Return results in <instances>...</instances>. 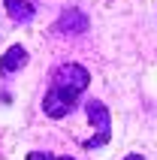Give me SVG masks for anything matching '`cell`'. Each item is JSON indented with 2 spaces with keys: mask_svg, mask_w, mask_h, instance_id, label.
<instances>
[{
  "mask_svg": "<svg viewBox=\"0 0 157 160\" xmlns=\"http://www.w3.org/2000/svg\"><path fill=\"white\" fill-rule=\"evenodd\" d=\"M3 6H6V15L18 24H27L30 18H33V3H27V0H3Z\"/></svg>",
  "mask_w": 157,
  "mask_h": 160,
  "instance_id": "cell-5",
  "label": "cell"
},
{
  "mask_svg": "<svg viewBox=\"0 0 157 160\" xmlns=\"http://www.w3.org/2000/svg\"><path fill=\"white\" fill-rule=\"evenodd\" d=\"M88 85H91L88 67H82V63H61L52 72V85H48V91L43 97V112L48 118H54V121L67 118L76 109L78 97L88 91Z\"/></svg>",
  "mask_w": 157,
  "mask_h": 160,
  "instance_id": "cell-1",
  "label": "cell"
},
{
  "mask_svg": "<svg viewBox=\"0 0 157 160\" xmlns=\"http://www.w3.org/2000/svg\"><path fill=\"white\" fill-rule=\"evenodd\" d=\"M85 115H88V121H91V127H94V136L85 139L82 148H85V151H97V148L109 145V139H112V115H109V106L100 103V100H88L85 103Z\"/></svg>",
  "mask_w": 157,
  "mask_h": 160,
  "instance_id": "cell-2",
  "label": "cell"
},
{
  "mask_svg": "<svg viewBox=\"0 0 157 160\" xmlns=\"http://www.w3.org/2000/svg\"><path fill=\"white\" fill-rule=\"evenodd\" d=\"M124 160H145V157H142V154H136V151H133V154H127V157H124Z\"/></svg>",
  "mask_w": 157,
  "mask_h": 160,
  "instance_id": "cell-7",
  "label": "cell"
},
{
  "mask_svg": "<svg viewBox=\"0 0 157 160\" xmlns=\"http://www.w3.org/2000/svg\"><path fill=\"white\" fill-rule=\"evenodd\" d=\"M27 160H76V157H67V154H48V151H30Z\"/></svg>",
  "mask_w": 157,
  "mask_h": 160,
  "instance_id": "cell-6",
  "label": "cell"
},
{
  "mask_svg": "<svg viewBox=\"0 0 157 160\" xmlns=\"http://www.w3.org/2000/svg\"><path fill=\"white\" fill-rule=\"evenodd\" d=\"M88 30V15L76 6H67L61 12V18L52 24V33H63V36H76V33H85Z\"/></svg>",
  "mask_w": 157,
  "mask_h": 160,
  "instance_id": "cell-3",
  "label": "cell"
},
{
  "mask_svg": "<svg viewBox=\"0 0 157 160\" xmlns=\"http://www.w3.org/2000/svg\"><path fill=\"white\" fill-rule=\"evenodd\" d=\"M27 67V52L24 45H9L6 52H3V58H0V72L3 76H9V72H18Z\"/></svg>",
  "mask_w": 157,
  "mask_h": 160,
  "instance_id": "cell-4",
  "label": "cell"
}]
</instances>
